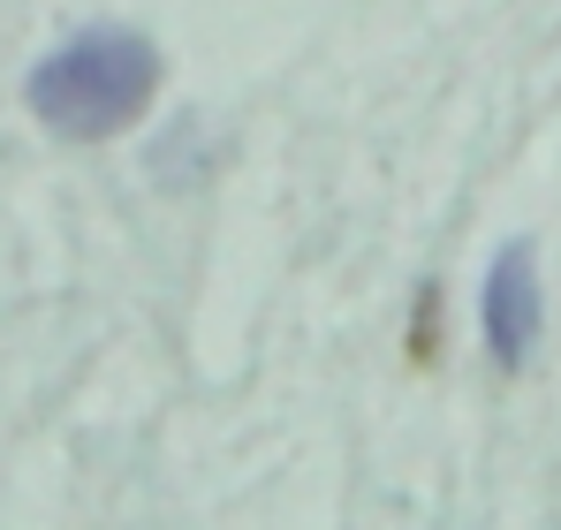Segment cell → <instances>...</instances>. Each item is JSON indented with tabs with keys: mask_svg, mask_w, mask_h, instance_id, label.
<instances>
[{
	"mask_svg": "<svg viewBox=\"0 0 561 530\" xmlns=\"http://www.w3.org/2000/svg\"><path fill=\"white\" fill-rule=\"evenodd\" d=\"M160 91V54L137 31H77L61 54H46L31 69V114L54 137L99 145L114 129H129Z\"/></svg>",
	"mask_w": 561,
	"mask_h": 530,
	"instance_id": "6da1fadb",
	"label": "cell"
},
{
	"mask_svg": "<svg viewBox=\"0 0 561 530\" xmlns=\"http://www.w3.org/2000/svg\"><path fill=\"white\" fill-rule=\"evenodd\" d=\"M478 319H485V349H493V364H501V371L531 364L539 326H547V296H539V258H531V243H508V251L493 258Z\"/></svg>",
	"mask_w": 561,
	"mask_h": 530,
	"instance_id": "7a4b0ae2",
	"label": "cell"
}]
</instances>
